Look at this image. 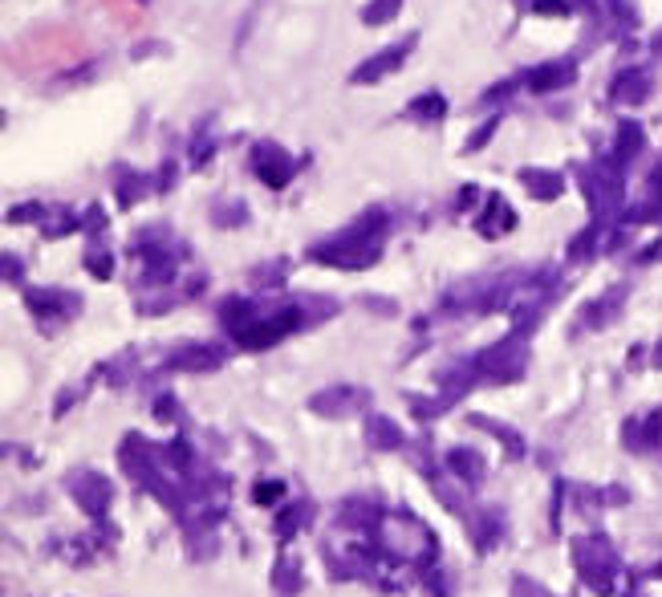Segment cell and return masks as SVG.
Here are the masks:
<instances>
[{"mask_svg": "<svg viewBox=\"0 0 662 597\" xmlns=\"http://www.w3.org/2000/svg\"><path fill=\"white\" fill-rule=\"evenodd\" d=\"M642 151V130L634 127V122H626V127H622V135H618V163H630V159H634V155Z\"/></svg>", "mask_w": 662, "mask_h": 597, "instance_id": "obj_23", "label": "cell"}, {"mask_svg": "<svg viewBox=\"0 0 662 597\" xmlns=\"http://www.w3.org/2000/svg\"><path fill=\"white\" fill-rule=\"evenodd\" d=\"M468 419H472L475 427H480V431L496 435L500 444L509 447V456H512V459H524V439H521L516 431H512V427H504V422H492L488 415H468Z\"/></svg>", "mask_w": 662, "mask_h": 597, "instance_id": "obj_18", "label": "cell"}, {"mask_svg": "<svg viewBox=\"0 0 662 597\" xmlns=\"http://www.w3.org/2000/svg\"><path fill=\"white\" fill-rule=\"evenodd\" d=\"M272 581H277L281 597H293L297 589H301V565L289 561V557H281V561H277V569H272Z\"/></svg>", "mask_w": 662, "mask_h": 597, "instance_id": "obj_21", "label": "cell"}, {"mask_svg": "<svg viewBox=\"0 0 662 597\" xmlns=\"http://www.w3.org/2000/svg\"><path fill=\"white\" fill-rule=\"evenodd\" d=\"M443 110H448V102H443V98H439V94H423V98H414L407 115L423 118V122H435V118H443Z\"/></svg>", "mask_w": 662, "mask_h": 597, "instance_id": "obj_24", "label": "cell"}, {"mask_svg": "<svg viewBox=\"0 0 662 597\" xmlns=\"http://www.w3.org/2000/svg\"><path fill=\"white\" fill-rule=\"evenodd\" d=\"M367 407H370V390L350 387V382H342V387H325L309 398V410L321 415V419H354V415H362Z\"/></svg>", "mask_w": 662, "mask_h": 597, "instance_id": "obj_5", "label": "cell"}, {"mask_svg": "<svg viewBox=\"0 0 662 597\" xmlns=\"http://www.w3.org/2000/svg\"><path fill=\"white\" fill-rule=\"evenodd\" d=\"M463 520H468V528H472V540L480 545V549H492L500 537V513H492V508H480V513H463Z\"/></svg>", "mask_w": 662, "mask_h": 597, "instance_id": "obj_16", "label": "cell"}, {"mask_svg": "<svg viewBox=\"0 0 662 597\" xmlns=\"http://www.w3.org/2000/svg\"><path fill=\"white\" fill-rule=\"evenodd\" d=\"M86 269L94 272L98 281H107L110 272H114V260H110V252H102V248H90V252H86Z\"/></svg>", "mask_w": 662, "mask_h": 597, "instance_id": "obj_25", "label": "cell"}, {"mask_svg": "<svg viewBox=\"0 0 662 597\" xmlns=\"http://www.w3.org/2000/svg\"><path fill=\"white\" fill-rule=\"evenodd\" d=\"M569 78H573V66H561V61H553V66H541V70L529 73V86L532 90H556V86H565Z\"/></svg>", "mask_w": 662, "mask_h": 597, "instance_id": "obj_20", "label": "cell"}, {"mask_svg": "<svg viewBox=\"0 0 662 597\" xmlns=\"http://www.w3.org/2000/svg\"><path fill=\"white\" fill-rule=\"evenodd\" d=\"M622 305H626V289H610L605 297H598L593 305H585V314H581V326H585V329L614 326L618 314H622Z\"/></svg>", "mask_w": 662, "mask_h": 597, "instance_id": "obj_11", "label": "cell"}, {"mask_svg": "<svg viewBox=\"0 0 662 597\" xmlns=\"http://www.w3.org/2000/svg\"><path fill=\"white\" fill-rule=\"evenodd\" d=\"M24 305L33 309L41 321H66V317H73L78 309H82V301L78 297H70V293H61V289H29L24 293Z\"/></svg>", "mask_w": 662, "mask_h": 597, "instance_id": "obj_9", "label": "cell"}, {"mask_svg": "<svg viewBox=\"0 0 662 597\" xmlns=\"http://www.w3.org/2000/svg\"><path fill=\"white\" fill-rule=\"evenodd\" d=\"M585 191H590V203L602 216H614V208L622 203V176H618V159H598L593 171L585 176Z\"/></svg>", "mask_w": 662, "mask_h": 597, "instance_id": "obj_7", "label": "cell"}, {"mask_svg": "<svg viewBox=\"0 0 662 597\" xmlns=\"http://www.w3.org/2000/svg\"><path fill=\"white\" fill-rule=\"evenodd\" d=\"M281 496H284L281 480H261L257 488H252V500H257V504H277Z\"/></svg>", "mask_w": 662, "mask_h": 597, "instance_id": "obj_27", "label": "cell"}, {"mask_svg": "<svg viewBox=\"0 0 662 597\" xmlns=\"http://www.w3.org/2000/svg\"><path fill=\"white\" fill-rule=\"evenodd\" d=\"M66 484H70V496L78 500V508H82L86 516H94V520H102V516H107L110 500H114V488H110L107 476H98V471L82 468V471H73Z\"/></svg>", "mask_w": 662, "mask_h": 597, "instance_id": "obj_6", "label": "cell"}, {"mask_svg": "<svg viewBox=\"0 0 662 597\" xmlns=\"http://www.w3.org/2000/svg\"><path fill=\"white\" fill-rule=\"evenodd\" d=\"M382 232H387V216H382V211H370L354 228H345L338 240L318 245L309 257L318 260V265H333V269H367L382 252Z\"/></svg>", "mask_w": 662, "mask_h": 597, "instance_id": "obj_1", "label": "cell"}, {"mask_svg": "<svg viewBox=\"0 0 662 597\" xmlns=\"http://www.w3.org/2000/svg\"><path fill=\"white\" fill-rule=\"evenodd\" d=\"M521 183L536 199H556V196H561V188H565L556 171H541V167H529V171H521Z\"/></svg>", "mask_w": 662, "mask_h": 597, "instance_id": "obj_17", "label": "cell"}, {"mask_svg": "<svg viewBox=\"0 0 662 597\" xmlns=\"http://www.w3.org/2000/svg\"><path fill=\"white\" fill-rule=\"evenodd\" d=\"M448 471L455 476L460 484H468V488H480L488 476V464L480 451H468V447H460V451H448Z\"/></svg>", "mask_w": 662, "mask_h": 597, "instance_id": "obj_12", "label": "cell"}, {"mask_svg": "<svg viewBox=\"0 0 662 597\" xmlns=\"http://www.w3.org/2000/svg\"><path fill=\"white\" fill-rule=\"evenodd\" d=\"M626 444L630 447H646V451H659L662 456V407L659 410H651L642 422H630L626 427Z\"/></svg>", "mask_w": 662, "mask_h": 597, "instance_id": "obj_14", "label": "cell"}, {"mask_svg": "<svg viewBox=\"0 0 662 597\" xmlns=\"http://www.w3.org/2000/svg\"><path fill=\"white\" fill-rule=\"evenodd\" d=\"M639 260H662V240H659V245H651V248H646V252H642Z\"/></svg>", "mask_w": 662, "mask_h": 597, "instance_id": "obj_30", "label": "cell"}, {"mask_svg": "<svg viewBox=\"0 0 662 597\" xmlns=\"http://www.w3.org/2000/svg\"><path fill=\"white\" fill-rule=\"evenodd\" d=\"M374 540H379V549L387 553V557H399V561H411L414 569H423L435 561V533L419 520V516L411 513H391L382 516L379 528H374Z\"/></svg>", "mask_w": 662, "mask_h": 597, "instance_id": "obj_2", "label": "cell"}, {"mask_svg": "<svg viewBox=\"0 0 662 597\" xmlns=\"http://www.w3.org/2000/svg\"><path fill=\"white\" fill-rule=\"evenodd\" d=\"M646 94H651V78L642 70H630L618 78V90H614L618 102H642Z\"/></svg>", "mask_w": 662, "mask_h": 597, "instance_id": "obj_19", "label": "cell"}, {"mask_svg": "<svg viewBox=\"0 0 662 597\" xmlns=\"http://www.w3.org/2000/svg\"><path fill=\"white\" fill-rule=\"evenodd\" d=\"M573 565H578L581 581H585L598 597L614 594V581H618V574H622V557H618V549L610 545V537L593 533V537L573 540Z\"/></svg>", "mask_w": 662, "mask_h": 597, "instance_id": "obj_4", "label": "cell"}, {"mask_svg": "<svg viewBox=\"0 0 662 597\" xmlns=\"http://www.w3.org/2000/svg\"><path fill=\"white\" fill-rule=\"evenodd\" d=\"M411 46V41H407ZM407 46H394V49H382L379 58L374 61H367V66H358L354 70V86H362V82H379V78H387L391 70H399L402 66V58H407Z\"/></svg>", "mask_w": 662, "mask_h": 597, "instance_id": "obj_15", "label": "cell"}, {"mask_svg": "<svg viewBox=\"0 0 662 597\" xmlns=\"http://www.w3.org/2000/svg\"><path fill=\"white\" fill-rule=\"evenodd\" d=\"M399 4H402V0H374V4H367V9H362V21L382 24L387 17H391V12H399Z\"/></svg>", "mask_w": 662, "mask_h": 597, "instance_id": "obj_26", "label": "cell"}, {"mask_svg": "<svg viewBox=\"0 0 662 597\" xmlns=\"http://www.w3.org/2000/svg\"><path fill=\"white\" fill-rule=\"evenodd\" d=\"M512 597H556L541 586V581H532V577H512Z\"/></svg>", "mask_w": 662, "mask_h": 597, "instance_id": "obj_28", "label": "cell"}, {"mask_svg": "<svg viewBox=\"0 0 662 597\" xmlns=\"http://www.w3.org/2000/svg\"><path fill=\"white\" fill-rule=\"evenodd\" d=\"M17 277H21V260L4 257V281H17Z\"/></svg>", "mask_w": 662, "mask_h": 597, "instance_id": "obj_29", "label": "cell"}, {"mask_svg": "<svg viewBox=\"0 0 662 597\" xmlns=\"http://www.w3.org/2000/svg\"><path fill=\"white\" fill-rule=\"evenodd\" d=\"M402 444H407V435H402L399 422L387 419V415H370L367 419V447L370 451H399Z\"/></svg>", "mask_w": 662, "mask_h": 597, "instance_id": "obj_13", "label": "cell"}, {"mask_svg": "<svg viewBox=\"0 0 662 597\" xmlns=\"http://www.w3.org/2000/svg\"><path fill=\"white\" fill-rule=\"evenodd\" d=\"M309 525V504H293V508H284L281 516H277V537L289 540L297 533V528Z\"/></svg>", "mask_w": 662, "mask_h": 597, "instance_id": "obj_22", "label": "cell"}, {"mask_svg": "<svg viewBox=\"0 0 662 597\" xmlns=\"http://www.w3.org/2000/svg\"><path fill=\"white\" fill-rule=\"evenodd\" d=\"M293 171H297V163L277 147V142H261V147H257V176H261L269 188H284V183L293 179Z\"/></svg>", "mask_w": 662, "mask_h": 597, "instance_id": "obj_10", "label": "cell"}, {"mask_svg": "<svg viewBox=\"0 0 662 597\" xmlns=\"http://www.w3.org/2000/svg\"><path fill=\"white\" fill-rule=\"evenodd\" d=\"M524 358H529V350H524V329L516 326L504 341L488 346V350H480L475 358H468V362L460 366L472 382H516V378L524 375Z\"/></svg>", "mask_w": 662, "mask_h": 597, "instance_id": "obj_3", "label": "cell"}, {"mask_svg": "<svg viewBox=\"0 0 662 597\" xmlns=\"http://www.w3.org/2000/svg\"><path fill=\"white\" fill-rule=\"evenodd\" d=\"M228 354L220 350V346H203V341H195V346H179V350L167 354V370H188V375H212V370H220L224 366Z\"/></svg>", "mask_w": 662, "mask_h": 597, "instance_id": "obj_8", "label": "cell"}]
</instances>
